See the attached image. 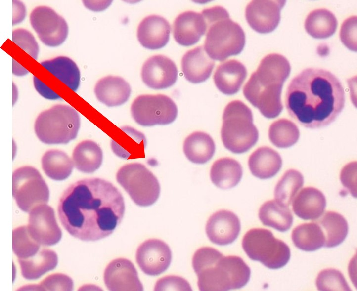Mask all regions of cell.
Masks as SVG:
<instances>
[{
    "label": "cell",
    "instance_id": "1",
    "mask_svg": "<svg viewBox=\"0 0 357 291\" xmlns=\"http://www.w3.org/2000/svg\"><path fill=\"white\" fill-rule=\"evenodd\" d=\"M123 197L110 182L94 178L78 181L62 194L58 206L61 223L73 237L95 241L111 235L125 212Z\"/></svg>",
    "mask_w": 357,
    "mask_h": 291
},
{
    "label": "cell",
    "instance_id": "2",
    "mask_svg": "<svg viewBox=\"0 0 357 291\" xmlns=\"http://www.w3.org/2000/svg\"><path fill=\"white\" fill-rule=\"evenodd\" d=\"M345 92L341 83L330 72L309 68L296 75L289 84L285 105L289 115L309 128L327 126L343 110Z\"/></svg>",
    "mask_w": 357,
    "mask_h": 291
},
{
    "label": "cell",
    "instance_id": "3",
    "mask_svg": "<svg viewBox=\"0 0 357 291\" xmlns=\"http://www.w3.org/2000/svg\"><path fill=\"white\" fill-rule=\"evenodd\" d=\"M290 71L289 62L284 56L268 54L244 86V97L265 117L276 118L282 111V89Z\"/></svg>",
    "mask_w": 357,
    "mask_h": 291
},
{
    "label": "cell",
    "instance_id": "4",
    "mask_svg": "<svg viewBox=\"0 0 357 291\" xmlns=\"http://www.w3.org/2000/svg\"><path fill=\"white\" fill-rule=\"evenodd\" d=\"M192 267L201 291H225L247 284L251 275L249 267L240 257L224 256L215 249L202 247L192 258Z\"/></svg>",
    "mask_w": 357,
    "mask_h": 291
},
{
    "label": "cell",
    "instance_id": "5",
    "mask_svg": "<svg viewBox=\"0 0 357 291\" xmlns=\"http://www.w3.org/2000/svg\"><path fill=\"white\" fill-rule=\"evenodd\" d=\"M201 13L207 24L204 48L213 59L222 61L239 54L245 44V35L241 27L229 18L221 6L204 9Z\"/></svg>",
    "mask_w": 357,
    "mask_h": 291
},
{
    "label": "cell",
    "instance_id": "6",
    "mask_svg": "<svg viewBox=\"0 0 357 291\" xmlns=\"http://www.w3.org/2000/svg\"><path fill=\"white\" fill-rule=\"evenodd\" d=\"M221 137L224 147L235 154L245 153L257 143L259 132L252 111L242 101H232L225 107Z\"/></svg>",
    "mask_w": 357,
    "mask_h": 291
},
{
    "label": "cell",
    "instance_id": "7",
    "mask_svg": "<svg viewBox=\"0 0 357 291\" xmlns=\"http://www.w3.org/2000/svg\"><path fill=\"white\" fill-rule=\"evenodd\" d=\"M80 118L72 107L56 105L41 112L37 118L34 130L39 139L47 144H67L77 136Z\"/></svg>",
    "mask_w": 357,
    "mask_h": 291
},
{
    "label": "cell",
    "instance_id": "8",
    "mask_svg": "<svg viewBox=\"0 0 357 291\" xmlns=\"http://www.w3.org/2000/svg\"><path fill=\"white\" fill-rule=\"evenodd\" d=\"M242 248L252 260L271 269L283 267L289 261L290 249L282 240L275 238L270 230L254 228L244 236Z\"/></svg>",
    "mask_w": 357,
    "mask_h": 291
},
{
    "label": "cell",
    "instance_id": "9",
    "mask_svg": "<svg viewBox=\"0 0 357 291\" xmlns=\"http://www.w3.org/2000/svg\"><path fill=\"white\" fill-rule=\"evenodd\" d=\"M116 179L139 206H151L159 197L160 186L158 179L142 164L134 163L123 166L117 172Z\"/></svg>",
    "mask_w": 357,
    "mask_h": 291
},
{
    "label": "cell",
    "instance_id": "10",
    "mask_svg": "<svg viewBox=\"0 0 357 291\" xmlns=\"http://www.w3.org/2000/svg\"><path fill=\"white\" fill-rule=\"evenodd\" d=\"M12 195L19 208L29 212L37 206L46 204L49 191L39 171L33 167L25 166L13 173Z\"/></svg>",
    "mask_w": 357,
    "mask_h": 291
},
{
    "label": "cell",
    "instance_id": "11",
    "mask_svg": "<svg viewBox=\"0 0 357 291\" xmlns=\"http://www.w3.org/2000/svg\"><path fill=\"white\" fill-rule=\"evenodd\" d=\"M131 110L134 120L143 126L170 124L178 115L174 101L163 94L140 95L133 101Z\"/></svg>",
    "mask_w": 357,
    "mask_h": 291
},
{
    "label": "cell",
    "instance_id": "12",
    "mask_svg": "<svg viewBox=\"0 0 357 291\" xmlns=\"http://www.w3.org/2000/svg\"><path fill=\"white\" fill-rule=\"evenodd\" d=\"M30 20L39 39L47 46H58L67 37L68 27L66 21L48 7L35 8L31 13Z\"/></svg>",
    "mask_w": 357,
    "mask_h": 291
},
{
    "label": "cell",
    "instance_id": "13",
    "mask_svg": "<svg viewBox=\"0 0 357 291\" xmlns=\"http://www.w3.org/2000/svg\"><path fill=\"white\" fill-rule=\"evenodd\" d=\"M27 228L31 236L42 246L54 245L62 237L54 211L46 204L37 206L29 212Z\"/></svg>",
    "mask_w": 357,
    "mask_h": 291
},
{
    "label": "cell",
    "instance_id": "14",
    "mask_svg": "<svg viewBox=\"0 0 357 291\" xmlns=\"http://www.w3.org/2000/svg\"><path fill=\"white\" fill-rule=\"evenodd\" d=\"M136 260L141 270L150 276L163 273L169 267L172 252L169 246L162 240L151 239L142 243L136 253Z\"/></svg>",
    "mask_w": 357,
    "mask_h": 291
},
{
    "label": "cell",
    "instance_id": "15",
    "mask_svg": "<svg viewBox=\"0 0 357 291\" xmlns=\"http://www.w3.org/2000/svg\"><path fill=\"white\" fill-rule=\"evenodd\" d=\"M286 1L283 0H255L245 10V17L250 26L260 33L273 31L280 20V11Z\"/></svg>",
    "mask_w": 357,
    "mask_h": 291
},
{
    "label": "cell",
    "instance_id": "16",
    "mask_svg": "<svg viewBox=\"0 0 357 291\" xmlns=\"http://www.w3.org/2000/svg\"><path fill=\"white\" fill-rule=\"evenodd\" d=\"M178 77V70L175 63L162 55L151 56L143 64L141 78L149 88L163 89L172 86Z\"/></svg>",
    "mask_w": 357,
    "mask_h": 291
},
{
    "label": "cell",
    "instance_id": "17",
    "mask_svg": "<svg viewBox=\"0 0 357 291\" xmlns=\"http://www.w3.org/2000/svg\"><path fill=\"white\" fill-rule=\"evenodd\" d=\"M104 281L112 291H141L143 287L137 272L131 261L124 258L112 260L104 273Z\"/></svg>",
    "mask_w": 357,
    "mask_h": 291
},
{
    "label": "cell",
    "instance_id": "18",
    "mask_svg": "<svg viewBox=\"0 0 357 291\" xmlns=\"http://www.w3.org/2000/svg\"><path fill=\"white\" fill-rule=\"evenodd\" d=\"M241 225L238 216L233 212L221 210L213 214L207 222L206 234L213 243L225 246L233 243L238 237Z\"/></svg>",
    "mask_w": 357,
    "mask_h": 291
},
{
    "label": "cell",
    "instance_id": "19",
    "mask_svg": "<svg viewBox=\"0 0 357 291\" xmlns=\"http://www.w3.org/2000/svg\"><path fill=\"white\" fill-rule=\"evenodd\" d=\"M207 24L201 13L188 11L179 14L175 20L173 32L176 42L188 46L197 43L206 32Z\"/></svg>",
    "mask_w": 357,
    "mask_h": 291
},
{
    "label": "cell",
    "instance_id": "20",
    "mask_svg": "<svg viewBox=\"0 0 357 291\" xmlns=\"http://www.w3.org/2000/svg\"><path fill=\"white\" fill-rule=\"evenodd\" d=\"M171 27L164 18L149 15L139 23L137 32L138 41L142 46L155 50L164 47L169 40Z\"/></svg>",
    "mask_w": 357,
    "mask_h": 291
},
{
    "label": "cell",
    "instance_id": "21",
    "mask_svg": "<svg viewBox=\"0 0 357 291\" xmlns=\"http://www.w3.org/2000/svg\"><path fill=\"white\" fill-rule=\"evenodd\" d=\"M181 69L185 79L198 83L210 76L215 63L202 46H198L185 53L181 59Z\"/></svg>",
    "mask_w": 357,
    "mask_h": 291
},
{
    "label": "cell",
    "instance_id": "22",
    "mask_svg": "<svg viewBox=\"0 0 357 291\" xmlns=\"http://www.w3.org/2000/svg\"><path fill=\"white\" fill-rule=\"evenodd\" d=\"M326 200L323 193L314 187L302 189L292 201L294 213L304 220H315L323 214Z\"/></svg>",
    "mask_w": 357,
    "mask_h": 291
},
{
    "label": "cell",
    "instance_id": "23",
    "mask_svg": "<svg viewBox=\"0 0 357 291\" xmlns=\"http://www.w3.org/2000/svg\"><path fill=\"white\" fill-rule=\"evenodd\" d=\"M247 74L246 68L242 63L230 60L218 66L214 75V81L221 92L233 95L240 90Z\"/></svg>",
    "mask_w": 357,
    "mask_h": 291
},
{
    "label": "cell",
    "instance_id": "24",
    "mask_svg": "<svg viewBox=\"0 0 357 291\" xmlns=\"http://www.w3.org/2000/svg\"><path fill=\"white\" fill-rule=\"evenodd\" d=\"M131 92L128 83L118 76H108L100 79L94 88L97 99L109 107L123 104L128 100Z\"/></svg>",
    "mask_w": 357,
    "mask_h": 291
},
{
    "label": "cell",
    "instance_id": "25",
    "mask_svg": "<svg viewBox=\"0 0 357 291\" xmlns=\"http://www.w3.org/2000/svg\"><path fill=\"white\" fill-rule=\"evenodd\" d=\"M279 153L268 146L259 147L250 156L248 164L251 173L255 177L266 179L275 176L282 166Z\"/></svg>",
    "mask_w": 357,
    "mask_h": 291
},
{
    "label": "cell",
    "instance_id": "26",
    "mask_svg": "<svg viewBox=\"0 0 357 291\" xmlns=\"http://www.w3.org/2000/svg\"><path fill=\"white\" fill-rule=\"evenodd\" d=\"M242 174V167L239 162L229 157L220 158L215 161L210 172L212 183L223 189H230L237 185Z\"/></svg>",
    "mask_w": 357,
    "mask_h": 291
},
{
    "label": "cell",
    "instance_id": "27",
    "mask_svg": "<svg viewBox=\"0 0 357 291\" xmlns=\"http://www.w3.org/2000/svg\"><path fill=\"white\" fill-rule=\"evenodd\" d=\"M18 262L23 277L27 280H36L56 267L58 257L54 251L41 247L34 255L18 259Z\"/></svg>",
    "mask_w": 357,
    "mask_h": 291
},
{
    "label": "cell",
    "instance_id": "28",
    "mask_svg": "<svg viewBox=\"0 0 357 291\" xmlns=\"http://www.w3.org/2000/svg\"><path fill=\"white\" fill-rule=\"evenodd\" d=\"M183 149L188 160L195 164H203L213 157L216 146L210 135L202 131H195L185 138Z\"/></svg>",
    "mask_w": 357,
    "mask_h": 291
},
{
    "label": "cell",
    "instance_id": "29",
    "mask_svg": "<svg viewBox=\"0 0 357 291\" xmlns=\"http://www.w3.org/2000/svg\"><path fill=\"white\" fill-rule=\"evenodd\" d=\"M259 217L263 225L282 232L290 228L293 220L288 207L278 203L275 200L268 201L261 206Z\"/></svg>",
    "mask_w": 357,
    "mask_h": 291
},
{
    "label": "cell",
    "instance_id": "30",
    "mask_svg": "<svg viewBox=\"0 0 357 291\" xmlns=\"http://www.w3.org/2000/svg\"><path fill=\"white\" fill-rule=\"evenodd\" d=\"M75 167L80 171L91 173L100 166L103 153L100 146L95 142L88 140L79 143L72 155Z\"/></svg>",
    "mask_w": 357,
    "mask_h": 291
},
{
    "label": "cell",
    "instance_id": "31",
    "mask_svg": "<svg viewBox=\"0 0 357 291\" xmlns=\"http://www.w3.org/2000/svg\"><path fill=\"white\" fill-rule=\"evenodd\" d=\"M314 221L319 225L323 232L324 247L338 246L344 241L348 234V222L343 215L337 212L327 211L321 218Z\"/></svg>",
    "mask_w": 357,
    "mask_h": 291
},
{
    "label": "cell",
    "instance_id": "32",
    "mask_svg": "<svg viewBox=\"0 0 357 291\" xmlns=\"http://www.w3.org/2000/svg\"><path fill=\"white\" fill-rule=\"evenodd\" d=\"M338 25L334 14L325 8L311 11L307 16L304 24L307 32L316 39H325L333 35Z\"/></svg>",
    "mask_w": 357,
    "mask_h": 291
},
{
    "label": "cell",
    "instance_id": "33",
    "mask_svg": "<svg viewBox=\"0 0 357 291\" xmlns=\"http://www.w3.org/2000/svg\"><path fill=\"white\" fill-rule=\"evenodd\" d=\"M41 64L73 91L80 85V72L76 64L65 56L43 61Z\"/></svg>",
    "mask_w": 357,
    "mask_h": 291
},
{
    "label": "cell",
    "instance_id": "34",
    "mask_svg": "<svg viewBox=\"0 0 357 291\" xmlns=\"http://www.w3.org/2000/svg\"><path fill=\"white\" fill-rule=\"evenodd\" d=\"M294 245L306 251H313L323 247L325 237L319 225L315 221L300 224L292 231Z\"/></svg>",
    "mask_w": 357,
    "mask_h": 291
},
{
    "label": "cell",
    "instance_id": "35",
    "mask_svg": "<svg viewBox=\"0 0 357 291\" xmlns=\"http://www.w3.org/2000/svg\"><path fill=\"white\" fill-rule=\"evenodd\" d=\"M42 166L45 174L50 178L61 181L71 174L74 163L64 152L59 150L46 151L42 158Z\"/></svg>",
    "mask_w": 357,
    "mask_h": 291
},
{
    "label": "cell",
    "instance_id": "36",
    "mask_svg": "<svg viewBox=\"0 0 357 291\" xmlns=\"http://www.w3.org/2000/svg\"><path fill=\"white\" fill-rule=\"evenodd\" d=\"M121 137L119 143L112 140L111 148L118 156L124 158H135L143 154L146 140L140 132L129 127L122 129Z\"/></svg>",
    "mask_w": 357,
    "mask_h": 291
},
{
    "label": "cell",
    "instance_id": "37",
    "mask_svg": "<svg viewBox=\"0 0 357 291\" xmlns=\"http://www.w3.org/2000/svg\"><path fill=\"white\" fill-rule=\"evenodd\" d=\"M303 184L304 177L299 171L293 169L287 170L275 186V200L288 207Z\"/></svg>",
    "mask_w": 357,
    "mask_h": 291
},
{
    "label": "cell",
    "instance_id": "38",
    "mask_svg": "<svg viewBox=\"0 0 357 291\" xmlns=\"http://www.w3.org/2000/svg\"><path fill=\"white\" fill-rule=\"evenodd\" d=\"M300 132L296 125L286 119L272 123L268 130V137L276 147L286 148L295 144L299 139Z\"/></svg>",
    "mask_w": 357,
    "mask_h": 291
},
{
    "label": "cell",
    "instance_id": "39",
    "mask_svg": "<svg viewBox=\"0 0 357 291\" xmlns=\"http://www.w3.org/2000/svg\"><path fill=\"white\" fill-rule=\"evenodd\" d=\"M41 246L31 236L27 226H20L13 230L12 248L18 259H26L34 255Z\"/></svg>",
    "mask_w": 357,
    "mask_h": 291
},
{
    "label": "cell",
    "instance_id": "40",
    "mask_svg": "<svg viewBox=\"0 0 357 291\" xmlns=\"http://www.w3.org/2000/svg\"><path fill=\"white\" fill-rule=\"evenodd\" d=\"M316 285L319 291H351L343 274L335 269H326L320 272Z\"/></svg>",
    "mask_w": 357,
    "mask_h": 291
},
{
    "label": "cell",
    "instance_id": "41",
    "mask_svg": "<svg viewBox=\"0 0 357 291\" xmlns=\"http://www.w3.org/2000/svg\"><path fill=\"white\" fill-rule=\"evenodd\" d=\"M12 41L19 47L37 59L39 46L33 35L24 29H18L12 32Z\"/></svg>",
    "mask_w": 357,
    "mask_h": 291
},
{
    "label": "cell",
    "instance_id": "42",
    "mask_svg": "<svg viewBox=\"0 0 357 291\" xmlns=\"http://www.w3.org/2000/svg\"><path fill=\"white\" fill-rule=\"evenodd\" d=\"M73 286L72 280L68 276L63 274H54L46 277L40 285L33 288L46 291H71Z\"/></svg>",
    "mask_w": 357,
    "mask_h": 291
},
{
    "label": "cell",
    "instance_id": "43",
    "mask_svg": "<svg viewBox=\"0 0 357 291\" xmlns=\"http://www.w3.org/2000/svg\"><path fill=\"white\" fill-rule=\"evenodd\" d=\"M343 43L350 50L357 51V17L351 16L343 23L340 32Z\"/></svg>",
    "mask_w": 357,
    "mask_h": 291
},
{
    "label": "cell",
    "instance_id": "44",
    "mask_svg": "<svg viewBox=\"0 0 357 291\" xmlns=\"http://www.w3.org/2000/svg\"><path fill=\"white\" fill-rule=\"evenodd\" d=\"M155 291L178 290L191 291L188 282L180 277L170 276L159 280L155 286Z\"/></svg>",
    "mask_w": 357,
    "mask_h": 291
},
{
    "label": "cell",
    "instance_id": "45",
    "mask_svg": "<svg viewBox=\"0 0 357 291\" xmlns=\"http://www.w3.org/2000/svg\"><path fill=\"white\" fill-rule=\"evenodd\" d=\"M357 163L352 162L347 164L342 169L340 178L343 185L355 198L356 191Z\"/></svg>",
    "mask_w": 357,
    "mask_h": 291
},
{
    "label": "cell",
    "instance_id": "46",
    "mask_svg": "<svg viewBox=\"0 0 357 291\" xmlns=\"http://www.w3.org/2000/svg\"><path fill=\"white\" fill-rule=\"evenodd\" d=\"M33 82L36 90L43 97L49 100H57L61 98L57 93L35 76H34Z\"/></svg>",
    "mask_w": 357,
    "mask_h": 291
},
{
    "label": "cell",
    "instance_id": "47",
    "mask_svg": "<svg viewBox=\"0 0 357 291\" xmlns=\"http://www.w3.org/2000/svg\"><path fill=\"white\" fill-rule=\"evenodd\" d=\"M13 3L14 5V19L13 24H17L21 22L25 16L26 10L24 5L22 3Z\"/></svg>",
    "mask_w": 357,
    "mask_h": 291
},
{
    "label": "cell",
    "instance_id": "48",
    "mask_svg": "<svg viewBox=\"0 0 357 291\" xmlns=\"http://www.w3.org/2000/svg\"><path fill=\"white\" fill-rule=\"evenodd\" d=\"M13 73L17 76H23L28 73L29 72L17 62H15L13 60Z\"/></svg>",
    "mask_w": 357,
    "mask_h": 291
}]
</instances>
